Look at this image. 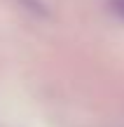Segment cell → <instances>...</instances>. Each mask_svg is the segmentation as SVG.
Segmentation results:
<instances>
[{
  "label": "cell",
  "instance_id": "6da1fadb",
  "mask_svg": "<svg viewBox=\"0 0 124 127\" xmlns=\"http://www.w3.org/2000/svg\"><path fill=\"white\" fill-rule=\"evenodd\" d=\"M19 2H21L23 7L33 9V12H42V7H40V0H19Z\"/></svg>",
  "mask_w": 124,
  "mask_h": 127
},
{
  "label": "cell",
  "instance_id": "7a4b0ae2",
  "mask_svg": "<svg viewBox=\"0 0 124 127\" xmlns=\"http://www.w3.org/2000/svg\"><path fill=\"white\" fill-rule=\"evenodd\" d=\"M112 2H115V9L124 17V0H112Z\"/></svg>",
  "mask_w": 124,
  "mask_h": 127
}]
</instances>
